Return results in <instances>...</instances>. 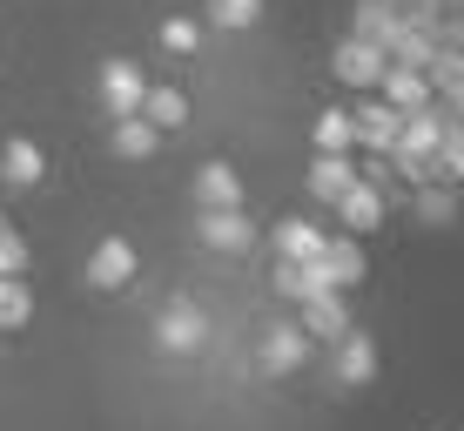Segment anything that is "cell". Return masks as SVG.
Instances as JSON below:
<instances>
[{
	"instance_id": "cell-11",
	"label": "cell",
	"mask_w": 464,
	"mask_h": 431,
	"mask_svg": "<svg viewBox=\"0 0 464 431\" xmlns=\"http://www.w3.org/2000/svg\"><path fill=\"white\" fill-rule=\"evenodd\" d=\"M371 377H377V344L363 338L357 324H350L343 338H337V385L357 391V385H371Z\"/></svg>"
},
{
	"instance_id": "cell-10",
	"label": "cell",
	"mask_w": 464,
	"mask_h": 431,
	"mask_svg": "<svg viewBox=\"0 0 464 431\" xmlns=\"http://www.w3.org/2000/svg\"><path fill=\"white\" fill-rule=\"evenodd\" d=\"M141 88H149V74H141L135 61H108V68H102V102H108V115H135V108H141Z\"/></svg>"
},
{
	"instance_id": "cell-12",
	"label": "cell",
	"mask_w": 464,
	"mask_h": 431,
	"mask_svg": "<svg viewBox=\"0 0 464 431\" xmlns=\"http://www.w3.org/2000/svg\"><path fill=\"white\" fill-rule=\"evenodd\" d=\"M196 202L202 210H243V175L229 162H202L196 169Z\"/></svg>"
},
{
	"instance_id": "cell-19",
	"label": "cell",
	"mask_w": 464,
	"mask_h": 431,
	"mask_svg": "<svg viewBox=\"0 0 464 431\" xmlns=\"http://www.w3.org/2000/svg\"><path fill=\"white\" fill-rule=\"evenodd\" d=\"M135 115L141 122H155V129H182V122H188V94L182 88H141V108H135Z\"/></svg>"
},
{
	"instance_id": "cell-9",
	"label": "cell",
	"mask_w": 464,
	"mask_h": 431,
	"mask_svg": "<svg viewBox=\"0 0 464 431\" xmlns=\"http://www.w3.org/2000/svg\"><path fill=\"white\" fill-rule=\"evenodd\" d=\"M256 358H263V371L290 377V371H303V364H310V338H303V324H276V330L263 338V350H256Z\"/></svg>"
},
{
	"instance_id": "cell-1",
	"label": "cell",
	"mask_w": 464,
	"mask_h": 431,
	"mask_svg": "<svg viewBox=\"0 0 464 431\" xmlns=\"http://www.w3.org/2000/svg\"><path fill=\"white\" fill-rule=\"evenodd\" d=\"M438 135H444V115H438V108H411L383 162H391L397 175H411V182H438Z\"/></svg>"
},
{
	"instance_id": "cell-6",
	"label": "cell",
	"mask_w": 464,
	"mask_h": 431,
	"mask_svg": "<svg viewBox=\"0 0 464 431\" xmlns=\"http://www.w3.org/2000/svg\"><path fill=\"white\" fill-rule=\"evenodd\" d=\"M397 129H404V115H397L391 102H363L357 115H350V142H363V149H371V155H391Z\"/></svg>"
},
{
	"instance_id": "cell-14",
	"label": "cell",
	"mask_w": 464,
	"mask_h": 431,
	"mask_svg": "<svg viewBox=\"0 0 464 431\" xmlns=\"http://www.w3.org/2000/svg\"><path fill=\"white\" fill-rule=\"evenodd\" d=\"M383 202H391L383 189H371V182H350L343 196H337V216H343V230H350V236L377 230V222H383Z\"/></svg>"
},
{
	"instance_id": "cell-8",
	"label": "cell",
	"mask_w": 464,
	"mask_h": 431,
	"mask_svg": "<svg viewBox=\"0 0 464 431\" xmlns=\"http://www.w3.org/2000/svg\"><path fill=\"white\" fill-rule=\"evenodd\" d=\"M377 88H383V102H391L397 115H411V108H430V82H424V68H404V61H383Z\"/></svg>"
},
{
	"instance_id": "cell-20",
	"label": "cell",
	"mask_w": 464,
	"mask_h": 431,
	"mask_svg": "<svg viewBox=\"0 0 464 431\" xmlns=\"http://www.w3.org/2000/svg\"><path fill=\"white\" fill-rule=\"evenodd\" d=\"M350 182H357V169H350L343 155H316V162H310V175H303V189H310L316 202H337Z\"/></svg>"
},
{
	"instance_id": "cell-17",
	"label": "cell",
	"mask_w": 464,
	"mask_h": 431,
	"mask_svg": "<svg viewBox=\"0 0 464 431\" xmlns=\"http://www.w3.org/2000/svg\"><path fill=\"white\" fill-rule=\"evenodd\" d=\"M108 142H115V155H121V162H149V155H155V142H162V129H155V122H141V115H115Z\"/></svg>"
},
{
	"instance_id": "cell-3",
	"label": "cell",
	"mask_w": 464,
	"mask_h": 431,
	"mask_svg": "<svg viewBox=\"0 0 464 431\" xmlns=\"http://www.w3.org/2000/svg\"><path fill=\"white\" fill-rule=\"evenodd\" d=\"M135 269H141L135 243H128V236H102V243L88 250V290H128Z\"/></svg>"
},
{
	"instance_id": "cell-22",
	"label": "cell",
	"mask_w": 464,
	"mask_h": 431,
	"mask_svg": "<svg viewBox=\"0 0 464 431\" xmlns=\"http://www.w3.org/2000/svg\"><path fill=\"white\" fill-rule=\"evenodd\" d=\"M34 317V297H27L21 277H0V330H21Z\"/></svg>"
},
{
	"instance_id": "cell-2",
	"label": "cell",
	"mask_w": 464,
	"mask_h": 431,
	"mask_svg": "<svg viewBox=\"0 0 464 431\" xmlns=\"http://www.w3.org/2000/svg\"><path fill=\"white\" fill-rule=\"evenodd\" d=\"M155 338H162V350L188 358V350L209 344V310H202L196 297H175V303H162V317H155Z\"/></svg>"
},
{
	"instance_id": "cell-5",
	"label": "cell",
	"mask_w": 464,
	"mask_h": 431,
	"mask_svg": "<svg viewBox=\"0 0 464 431\" xmlns=\"http://www.w3.org/2000/svg\"><path fill=\"white\" fill-rule=\"evenodd\" d=\"M343 330H350V303H343V290L303 297V338H310V344H337Z\"/></svg>"
},
{
	"instance_id": "cell-23",
	"label": "cell",
	"mask_w": 464,
	"mask_h": 431,
	"mask_svg": "<svg viewBox=\"0 0 464 431\" xmlns=\"http://www.w3.org/2000/svg\"><path fill=\"white\" fill-rule=\"evenodd\" d=\"M430 47H438V34H424V27H397V41L383 47L391 61H404V68H424L430 61Z\"/></svg>"
},
{
	"instance_id": "cell-15",
	"label": "cell",
	"mask_w": 464,
	"mask_h": 431,
	"mask_svg": "<svg viewBox=\"0 0 464 431\" xmlns=\"http://www.w3.org/2000/svg\"><path fill=\"white\" fill-rule=\"evenodd\" d=\"M316 263H324V277L337 283V290H350V283H363V250H357V236H324Z\"/></svg>"
},
{
	"instance_id": "cell-25",
	"label": "cell",
	"mask_w": 464,
	"mask_h": 431,
	"mask_svg": "<svg viewBox=\"0 0 464 431\" xmlns=\"http://www.w3.org/2000/svg\"><path fill=\"white\" fill-rule=\"evenodd\" d=\"M418 216L430 222V230H451V216H458V202L444 196V189H430V182H418Z\"/></svg>"
},
{
	"instance_id": "cell-4",
	"label": "cell",
	"mask_w": 464,
	"mask_h": 431,
	"mask_svg": "<svg viewBox=\"0 0 464 431\" xmlns=\"http://www.w3.org/2000/svg\"><path fill=\"white\" fill-rule=\"evenodd\" d=\"M196 236H202V250H216V257H243V250H256V230H249L243 210H202Z\"/></svg>"
},
{
	"instance_id": "cell-13",
	"label": "cell",
	"mask_w": 464,
	"mask_h": 431,
	"mask_svg": "<svg viewBox=\"0 0 464 431\" xmlns=\"http://www.w3.org/2000/svg\"><path fill=\"white\" fill-rule=\"evenodd\" d=\"M0 175H7L14 189H34L41 175H47V155H41V142H27V135H7V142H0Z\"/></svg>"
},
{
	"instance_id": "cell-27",
	"label": "cell",
	"mask_w": 464,
	"mask_h": 431,
	"mask_svg": "<svg viewBox=\"0 0 464 431\" xmlns=\"http://www.w3.org/2000/svg\"><path fill=\"white\" fill-rule=\"evenodd\" d=\"M21 269H27V243L14 222H0V277H21Z\"/></svg>"
},
{
	"instance_id": "cell-18",
	"label": "cell",
	"mask_w": 464,
	"mask_h": 431,
	"mask_svg": "<svg viewBox=\"0 0 464 431\" xmlns=\"http://www.w3.org/2000/svg\"><path fill=\"white\" fill-rule=\"evenodd\" d=\"M324 236H330V230H316L310 216H283V222H276V257H290V263H310L316 250H324Z\"/></svg>"
},
{
	"instance_id": "cell-16",
	"label": "cell",
	"mask_w": 464,
	"mask_h": 431,
	"mask_svg": "<svg viewBox=\"0 0 464 431\" xmlns=\"http://www.w3.org/2000/svg\"><path fill=\"white\" fill-rule=\"evenodd\" d=\"M397 0H357V21H350V34L357 41H371V47H391L397 41Z\"/></svg>"
},
{
	"instance_id": "cell-26",
	"label": "cell",
	"mask_w": 464,
	"mask_h": 431,
	"mask_svg": "<svg viewBox=\"0 0 464 431\" xmlns=\"http://www.w3.org/2000/svg\"><path fill=\"white\" fill-rule=\"evenodd\" d=\"M162 47H169V54H196V47H202V27L182 21V14H169V21H162Z\"/></svg>"
},
{
	"instance_id": "cell-7",
	"label": "cell",
	"mask_w": 464,
	"mask_h": 431,
	"mask_svg": "<svg viewBox=\"0 0 464 431\" xmlns=\"http://www.w3.org/2000/svg\"><path fill=\"white\" fill-rule=\"evenodd\" d=\"M383 47H371V41H337V54H330V68H337V82H350V88H377V74H383Z\"/></svg>"
},
{
	"instance_id": "cell-21",
	"label": "cell",
	"mask_w": 464,
	"mask_h": 431,
	"mask_svg": "<svg viewBox=\"0 0 464 431\" xmlns=\"http://www.w3.org/2000/svg\"><path fill=\"white\" fill-rule=\"evenodd\" d=\"M310 142H316V155L357 149V142H350V115H343V108H324V115H316V129H310Z\"/></svg>"
},
{
	"instance_id": "cell-24",
	"label": "cell",
	"mask_w": 464,
	"mask_h": 431,
	"mask_svg": "<svg viewBox=\"0 0 464 431\" xmlns=\"http://www.w3.org/2000/svg\"><path fill=\"white\" fill-rule=\"evenodd\" d=\"M209 21L216 27H256L263 21V0H209Z\"/></svg>"
}]
</instances>
